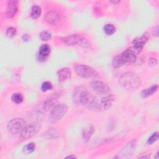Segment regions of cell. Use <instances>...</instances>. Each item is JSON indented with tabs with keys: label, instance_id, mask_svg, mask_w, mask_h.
Instances as JSON below:
<instances>
[{
	"label": "cell",
	"instance_id": "obj_1",
	"mask_svg": "<svg viewBox=\"0 0 159 159\" xmlns=\"http://www.w3.org/2000/svg\"><path fill=\"white\" fill-rule=\"evenodd\" d=\"M142 49L143 47L134 45L129 47L113 58L112 61V66L115 68H118L125 64H134L137 60V55L142 52Z\"/></svg>",
	"mask_w": 159,
	"mask_h": 159
},
{
	"label": "cell",
	"instance_id": "obj_2",
	"mask_svg": "<svg viewBox=\"0 0 159 159\" xmlns=\"http://www.w3.org/2000/svg\"><path fill=\"white\" fill-rule=\"evenodd\" d=\"M119 82L123 88L129 91L137 89L142 83L140 78L133 72H126L122 74L119 78Z\"/></svg>",
	"mask_w": 159,
	"mask_h": 159
},
{
	"label": "cell",
	"instance_id": "obj_3",
	"mask_svg": "<svg viewBox=\"0 0 159 159\" xmlns=\"http://www.w3.org/2000/svg\"><path fill=\"white\" fill-rule=\"evenodd\" d=\"M78 100L81 104L93 111H98L101 108L98 99L87 91H83L80 93Z\"/></svg>",
	"mask_w": 159,
	"mask_h": 159
},
{
	"label": "cell",
	"instance_id": "obj_4",
	"mask_svg": "<svg viewBox=\"0 0 159 159\" xmlns=\"http://www.w3.org/2000/svg\"><path fill=\"white\" fill-rule=\"evenodd\" d=\"M64 43L68 45H78L84 48H89L91 45L89 42L84 37L78 34H71L62 38Z\"/></svg>",
	"mask_w": 159,
	"mask_h": 159
},
{
	"label": "cell",
	"instance_id": "obj_5",
	"mask_svg": "<svg viewBox=\"0 0 159 159\" xmlns=\"http://www.w3.org/2000/svg\"><path fill=\"white\" fill-rule=\"evenodd\" d=\"M41 125L40 123L34 122L26 125L20 132L19 139L26 140L36 135L40 130Z\"/></svg>",
	"mask_w": 159,
	"mask_h": 159
},
{
	"label": "cell",
	"instance_id": "obj_6",
	"mask_svg": "<svg viewBox=\"0 0 159 159\" xmlns=\"http://www.w3.org/2000/svg\"><path fill=\"white\" fill-rule=\"evenodd\" d=\"M68 111V106L65 104L55 106L48 116V120L51 123H56L60 120Z\"/></svg>",
	"mask_w": 159,
	"mask_h": 159
},
{
	"label": "cell",
	"instance_id": "obj_7",
	"mask_svg": "<svg viewBox=\"0 0 159 159\" xmlns=\"http://www.w3.org/2000/svg\"><path fill=\"white\" fill-rule=\"evenodd\" d=\"M25 125L26 122L24 119L16 117L8 122L7 129L11 134H17L20 133Z\"/></svg>",
	"mask_w": 159,
	"mask_h": 159
},
{
	"label": "cell",
	"instance_id": "obj_8",
	"mask_svg": "<svg viewBox=\"0 0 159 159\" xmlns=\"http://www.w3.org/2000/svg\"><path fill=\"white\" fill-rule=\"evenodd\" d=\"M75 71L79 76L83 78H95L98 75V73L96 70L86 65H80L76 66Z\"/></svg>",
	"mask_w": 159,
	"mask_h": 159
},
{
	"label": "cell",
	"instance_id": "obj_9",
	"mask_svg": "<svg viewBox=\"0 0 159 159\" xmlns=\"http://www.w3.org/2000/svg\"><path fill=\"white\" fill-rule=\"evenodd\" d=\"M44 19L48 24L52 25H57L61 24L63 21V16L60 12L56 10H51L47 12Z\"/></svg>",
	"mask_w": 159,
	"mask_h": 159
},
{
	"label": "cell",
	"instance_id": "obj_10",
	"mask_svg": "<svg viewBox=\"0 0 159 159\" xmlns=\"http://www.w3.org/2000/svg\"><path fill=\"white\" fill-rule=\"evenodd\" d=\"M137 146L136 140H132L126 144L118 153L117 158H129L132 156L135 152Z\"/></svg>",
	"mask_w": 159,
	"mask_h": 159
},
{
	"label": "cell",
	"instance_id": "obj_11",
	"mask_svg": "<svg viewBox=\"0 0 159 159\" xmlns=\"http://www.w3.org/2000/svg\"><path fill=\"white\" fill-rule=\"evenodd\" d=\"M91 87L92 89L99 94H105L108 93L111 89L104 83L101 81H93L91 83Z\"/></svg>",
	"mask_w": 159,
	"mask_h": 159
},
{
	"label": "cell",
	"instance_id": "obj_12",
	"mask_svg": "<svg viewBox=\"0 0 159 159\" xmlns=\"http://www.w3.org/2000/svg\"><path fill=\"white\" fill-rule=\"evenodd\" d=\"M19 2L16 0H11L7 2L6 15L8 18L14 17L18 11Z\"/></svg>",
	"mask_w": 159,
	"mask_h": 159
},
{
	"label": "cell",
	"instance_id": "obj_13",
	"mask_svg": "<svg viewBox=\"0 0 159 159\" xmlns=\"http://www.w3.org/2000/svg\"><path fill=\"white\" fill-rule=\"evenodd\" d=\"M50 53V47L48 44L42 45L39 50L37 59L40 61H45L48 57Z\"/></svg>",
	"mask_w": 159,
	"mask_h": 159
},
{
	"label": "cell",
	"instance_id": "obj_14",
	"mask_svg": "<svg viewBox=\"0 0 159 159\" xmlns=\"http://www.w3.org/2000/svg\"><path fill=\"white\" fill-rule=\"evenodd\" d=\"M114 101V97L112 94H108L107 96L102 98L101 100L100 107L104 110H107L111 108L112 103Z\"/></svg>",
	"mask_w": 159,
	"mask_h": 159
},
{
	"label": "cell",
	"instance_id": "obj_15",
	"mask_svg": "<svg viewBox=\"0 0 159 159\" xmlns=\"http://www.w3.org/2000/svg\"><path fill=\"white\" fill-rule=\"evenodd\" d=\"M71 71L70 69L68 68H63L61 69L58 73V80L60 83L64 82L68 79H69L71 77Z\"/></svg>",
	"mask_w": 159,
	"mask_h": 159
},
{
	"label": "cell",
	"instance_id": "obj_16",
	"mask_svg": "<svg viewBox=\"0 0 159 159\" xmlns=\"http://www.w3.org/2000/svg\"><path fill=\"white\" fill-rule=\"evenodd\" d=\"M94 131L95 129L93 125H89L83 130L82 137L84 142H88L90 140Z\"/></svg>",
	"mask_w": 159,
	"mask_h": 159
},
{
	"label": "cell",
	"instance_id": "obj_17",
	"mask_svg": "<svg viewBox=\"0 0 159 159\" xmlns=\"http://www.w3.org/2000/svg\"><path fill=\"white\" fill-rule=\"evenodd\" d=\"M158 86L157 84H153V85L151 86L150 88L143 89L140 93L141 96L143 98H147V97L152 95L155 93H156L157 91L158 90Z\"/></svg>",
	"mask_w": 159,
	"mask_h": 159
},
{
	"label": "cell",
	"instance_id": "obj_18",
	"mask_svg": "<svg viewBox=\"0 0 159 159\" xmlns=\"http://www.w3.org/2000/svg\"><path fill=\"white\" fill-rule=\"evenodd\" d=\"M57 102V99L55 98H50L47 99L43 104V109L45 111H48L52 107L53 108L55 104Z\"/></svg>",
	"mask_w": 159,
	"mask_h": 159
},
{
	"label": "cell",
	"instance_id": "obj_19",
	"mask_svg": "<svg viewBox=\"0 0 159 159\" xmlns=\"http://www.w3.org/2000/svg\"><path fill=\"white\" fill-rule=\"evenodd\" d=\"M42 13V9L39 6L34 5L31 8L30 17L34 19H38Z\"/></svg>",
	"mask_w": 159,
	"mask_h": 159
},
{
	"label": "cell",
	"instance_id": "obj_20",
	"mask_svg": "<svg viewBox=\"0 0 159 159\" xmlns=\"http://www.w3.org/2000/svg\"><path fill=\"white\" fill-rule=\"evenodd\" d=\"M147 40H148V37L146 35H143L140 37L135 39L133 41V43L134 45L143 47L144 45L146 43Z\"/></svg>",
	"mask_w": 159,
	"mask_h": 159
},
{
	"label": "cell",
	"instance_id": "obj_21",
	"mask_svg": "<svg viewBox=\"0 0 159 159\" xmlns=\"http://www.w3.org/2000/svg\"><path fill=\"white\" fill-rule=\"evenodd\" d=\"M103 30L106 35H111L116 32V27L112 24H107L104 26Z\"/></svg>",
	"mask_w": 159,
	"mask_h": 159
},
{
	"label": "cell",
	"instance_id": "obj_22",
	"mask_svg": "<svg viewBox=\"0 0 159 159\" xmlns=\"http://www.w3.org/2000/svg\"><path fill=\"white\" fill-rule=\"evenodd\" d=\"M11 99L14 103L20 104L23 101L24 98L21 93H14L12 94V96L11 97Z\"/></svg>",
	"mask_w": 159,
	"mask_h": 159
},
{
	"label": "cell",
	"instance_id": "obj_23",
	"mask_svg": "<svg viewBox=\"0 0 159 159\" xmlns=\"http://www.w3.org/2000/svg\"><path fill=\"white\" fill-rule=\"evenodd\" d=\"M35 145L34 143L30 142L29 143H28L27 145H26L24 148H23V152L26 153H30L32 152H33L35 150Z\"/></svg>",
	"mask_w": 159,
	"mask_h": 159
},
{
	"label": "cell",
	"instance_id": "obj_24",
	"mask_svg": "<svg viewBox=\"0 0 159 159\" xmlns=\"http://www.w3.org/2000/svg\"><path fill=\"white\" fill-rule=\"evenodd\" d=\"M39 37L41 39V40L47 41L51 39L52 35H51V33H50L48 31H42L39 34Z\"/></svg>",
	"mask_w": 159,
	"mask_h": 159
},
{
	"label": "cell",
	"instance_id": "obj_25",
	"mask_svg": "<svg viewBox=\"0 0 159 159\" xmlns=\"http://www.w3.org/2000/svg\"><path fill=\"white\" fill-rule=\"evenodd\" d=\"M6 36L8 37L9 38L14 37L16 35V34H17V30H16V28L12 27H9L6 30Z\"/></svg>",
	"mask_w": 159,
	"mask_h": 159
},
{
	"label": "cell",
	"instance_id": "obj_26",
	"mask_svg": "<svg viewBox=\"0 0 159 159\" xmlns=\"http://www.w3.org/2000/svg\"><path fill=\"white\" fill-rule=\"evenodd\" d=\"M52 89V84L49 81H45L41 85V89L43 92L51 90Z\"/></svg>",
	"mask_w": 159,
	"mask_h": 159
},
{
	"label": "cell",
	"instance_id": "obj_27",
	"mask_svg": "<svg viewBox=\"0 0 159 159\" xmlns=\"http://www.w3.org/2000/svg\"><path fill=\"white\" fill-rule=\"evenodd\" d=\"M158 139V132H156L153 133L147 140V143L151 145L155 142H156Z\"/></svg>",
	"mask_w": 159,
	"mask_h": 159
},
{
	"label": "cell",
	"instance_id": "obj_28",
	"mask_svg": "<svg viewBox=\"0 0 159 159\" xmlns=\"http://www.w3.org/2000/svg\"><path fill=\"white\" fill-rule=\"evenodd\" d=\"M158 61H157V60L156 58H152L149 60V62H148V64L150 65V66H156L157 64Z\"/></svg>",
	"mask_w": 159,
	"mask_h": 159
},
{
	"label": "cell",
	"instance_id": "obj_29",
	"mask_svg": "<svg viewBox=\"0 0 159 159\" xmlns=\"http://www.w3.org/2000/svg\"><path fill=\"white\" fill-rule=\"evenodd\" d=\"M22 38V40H23L24 42H27V41H28L29 39V36L27 34H24Z\"/></svg>",
	"mask_w": 159,
	"mask_h": 159
},
{
	"label": "cell",
	"instance_id": "obj_30",
	"mask_svg": "<svg viewBox=\"0 0 159 159\" xmlns=\"http://www.w3.org/2000/svg\"><path fill=\"white\" fill-rule=\"evenodd\" d=\"M65 158H76V157H75V156H74V155H69V156L66 157Z\"/></svg>",
	"mask_w": 159,
	"mask_h": 159
},
{
	"label": "cell",
	"instance_id": "obj_31",
	"mask_svg": "<svg viewBox=\"0 0 159 159\" xmlns=\"http://www.w3.org/2000/svg\"><path fill=\"white\" fill-rule=\"evenodd\" d=\"M120 2V1H111V2H112V3H114V4H116V3H118V2Z\"/></svg>",
	"mask_w": 159,
	"mask_h": 159
},
{
	"label": "cell",
	"instance_id": "obj_32",
	"mask_svg": "<svg viewBox=\"0 0 159 159\" xmlns=\"http://www.w3.org/2000/svg\"><path fill=\"white\" fill-rule=\"evenodd\" d=\"M139 158H149V156L146 157V156H143V157H140Z\"/></svg>",
	"mask_w": 159,
	"mask_h": 159
}]
</instances>
